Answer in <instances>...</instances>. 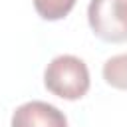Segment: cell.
<instances>
[{
	"mask_svg": "<svg viewBox=\"0 0 127 127\" xmlns=\"http://www.w3.org/2000/svg\"><path fill=\"white\" fill-rule=\"evenodd\" d=\"M44 85L56 97L67 101L81 99L89 91V69L77 56H56L44 69Z\"/></svg>",
	"mask_w": 127,
	"mask_h": 127,
	"instance_id": "cell-1",
	"label": "cell"
},
{
	"mask_svg": "<svg viewBox=\"0 0 127 127\" xmlns=\"http://www.w3.org/2000/svg\"><path fill=\"white\" fill-rule=\"evenodd\" d=\"M87 22L99 40L127 42V0H89Z\"/></svg>",
	"mask_w": 127,
	"mask_h": 127,
	"instance_id": "cell-2",
	"label": "cell"
},
{
	"mask_svg": "<svg viewBox=\"0 0 127 127\" xmlns=\"http://www.w3.org/2000/svg\"><path fill=\"white\" fill-rule=\"evenodd\" d=\"M12 127H67L64 111L46 101H26L12 113Z\"/></svg>",
	"mask_w": 127,
	"mask_h": 127,
	"instance_id": "cell-3",
	"label": "cell"
},
{
	"mask_svg": "<svg viewBox=\"0 0 127 127\" xmlns=\"http://www.w3.org/2000/svg\"><path fill=\"white\" fill-rule=\"evenodd\" d=\"M101 71H103V79H105L107 85L127 91V52L111 56L103 64Z\"/></svg>",
	"mask_w": 127,
	"mask_h": 127,
	"instance_id": "cell-4",
	"label": "cell"
},
{
	"mask_svg": "<svg viewBox=\"0 0 127 127\" xmlns=\"http://www.w3.org/2000/svg\"><path fill=\"white\" fill-rule=\"evenodd\" d=\"M73 6H75V0H34L36 12L50 22L65 18L73 10Z\"/></svg>",
	"mask_w": 127,
	"mask_h": 127,
	"instance_id": "cell-5",
	"label": "cell"
}]
</instances>
